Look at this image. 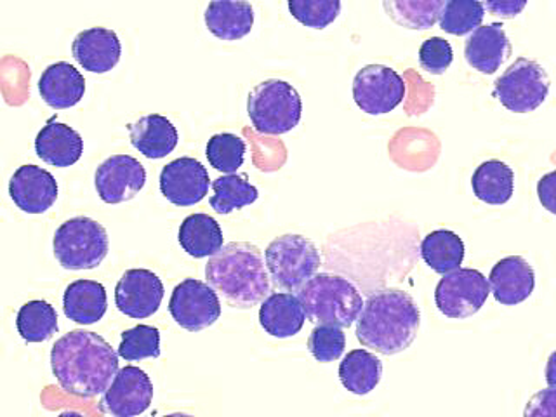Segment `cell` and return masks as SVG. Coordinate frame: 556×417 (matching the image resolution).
<instances>
[{
  "label": "cell",
  "instance_id": "cell-1",
  "mask_svg": "<svg viewBox=\"0 0 556 417\" xmlns=\"http://www.w3.org/2000/svg\"><path fill=\"white\" fill-rule=\"evenodd\" d=\"M51 367L66 393L92 399L104 393L115 378L118 353L96 332L72 330L52 346Z\"/></svg>",
  "mask_w": 556,
  "mask_h": 417
},
{
  "label": "cell",
  "instance_id": "cell-2",
  "mask_svg": "<svg viewBox=\"0 0 556 417\" xmlns=\"http://www.w3.org/2000/svg\"><path fill=\"white\" fill-rule=\"evenodd\" d=\"M421 313L407 292L387 289L370 294L356 317V339L381 355H396L416 339Z\"/></svg>",
  "mask_w": 556,
  "mask_h": 417
},
{
  "label": "cell",
  "instance_id": "cell-3",
  "mask_svg": "<svg viewBox=\"0 0 556 417\" xmlns=\"http://www.w3.org/2000/svg\"><path fill=\"white\" fill-rule=\"evenodd\" d=\"M205 278L233 308H252L271 291L263 254L248 242L226 243L214 252L205 265Z\"/></svg>",
  "mask_w": 556,
  "mask_h": 417
},
{
  "label": "cell",
  "instance_id": "cell-4",
  "mask_svg": "<svg viewBox=\"0 0 556 417\" xmlns=\"http://www.w3.org/2000/svg\"><path fill=\"white\" fill-rule=\"evenodd\" d=\"M298 291V300L309 321L341 329L352 326L364 304L356 287L338 275H313Z\"/></svg>",
  "mask_w": 556,
  "mask_h": 417
},
{
  "label": "cell",
  "instance_id": "cell-5",
  "mask_svg": "<svg viewBox=\"0 0 556 417\" xmlns=\"http://www.w3.org/2000/svg\"><path fill=\"white\" fill-rule=\"evenodd\" d=\"M248 113L261 135H286L301 121L303 103L300 92L286 80H265L249 94Z\"/></svg>",
  "mask_w": 556,
  "mask_h": 417
},
{
  "label": "cell",
  "instance_id": "cell-6",
  "mask_svg": "<svg viewBox=\"0 0 556 417\" xmlns=\"http://www.w3.org/2000/svg\"><path fill=\"white\" fill-rule=\"evenodd\" d=\"M109 233L101 223L78 216L63 223L54 233V256L65 269H94L109 254Z\"/></svg>",
  "mask_w": 556,
  "mask_h": 417
},
{
  "label": "cell",
  "instance_id": "cell-7",
  "mask_svg": "<svg viewBox=\"0 0 556 417\" xmlns=\"http://www.w3.org/2000/svg\"><path fill=\"white\" fill-rule=\"evenodd\" d=\"M266 268L275 286L283 291H298L317 274L321 257L312 240L303 235H282L269 243L265 252Z\"/></svg>",
  "mask_w": 556,
  "mask_h": 417
},
{
  "label": "cell",
  "instance_id": "cell-8",
  "mask_svg": "<svg viewBox=\"0 0 556 417\" xmlns=\"http://www.w3.org/2000/svg\"><path fill=\"white\" fill-rule=\"evenodd\" d=\"M549 75L538 61L518 58L494 83V96L513 113L534 112L546 101Z\"/></svg>",
  "mask_w": 556,
  "mask_h": 417
},
{
  "label": "cell",
  "instance_id": "cell-9",
  "mask_svg": "<svg viewBox=\"0 0 556 417\" xmlns=\"http://www.w3.org/2000/svg\"><path fill=\"white\" fill-rule=\"evenodd\" d=\"M489 294L491 287L478 269L456 268L443 275L434 291V303L445 317L463 320L480 312Z\"/></svg>",
  "mask_w": 556,
  "mask_h": 417
},
{
  "label": "cell",
  "instance_id": "cell-10",
  "mask_svg": "<svg viewBox=\"0 0 556 417\" xmlns=\"http://www.w3.org/2000/svg\"><path fill=\"white\" fill-rule=\"evenodd\" d=\"M405 92L404 78L390 66H364L353 80V100L367 115L393 112L404 101Z\"/></svg>",
  "mask_w": 556,
  "mask_h": 417
},
{
  "label": "cell",
  "instance_id": "cell-11",
  "mask_svg": "<svg viewBox=\"0 0 556 417\" xmlns=\"http://www.w3.org/2000/svg\"><path fill=\"white\" fill-rule=\"evenodd\" d=\"M169 312L179 327L200 332L222 317V303L213 287L197 278H187L174 287Z\"/></svg>",
  "mask_w": 556,
  "mask_h": 417
},
{
  "label": "cell",
  "instance_id": "cell-12",
  "mask_svg": "<svg viewBox=\"0 0 556 417\" xmlns=\"http://www.w3.org/2000/svg\"><path fill=\"white\" fill-rule=\"evenodd\" d=\"M153 400L152 379L139 367L118 369L104 390L100 410L117 417H132L148 410Z\"/></svg>",
  "mask_w": 556,
  "mask_h": 417
},
{
  "label": "cell",
  "instance_id": "cell-13",
  "mask_svg": "<svg viewBox=\"0 0 556 417\" xmlns=\"http://www.w3.org/2000/svg\"><path fill=\"white\" fill-rule=\"evenodd\" d=\"M147 182L143 164L130 155H113L96 169L98 195L106 204H122L135 199Z\"/></svg>",
  "mask_w": 556,
  "mask_h": 417
},
{
  "label": "cell",
  "instance_id": "cell-14",
  "mask_svg": "<svg viewBox=\"0 0 556 417\" xmlns=\"http://www.w3.org/2000/svg\"><path fill=\"white\" fill-rule=\"evenodd\" d=\"M164 300V283L150 269H127L115 287L118 312L130 318L152 317Z\"/></svg>",
  "mask_w": 556,
  "mask_h": 417
},
{
  "label": "cell",
  "instance_id": "cell-15",
  "mask_svg": "<svg viewBox=\"0 0 556 417\" xmlns=\"http://www.w3.org/2000/svg\"><path fill=\"white\" fill-rule=\"evenodd\" d=\"M211 179L197 159L181 156L165 165L161 173V191L170 204L190 207L207 195Z\"/></svg>",
  "mask_w": 556,
  "mask_h": 417
},
{
  "label": "cell",
  "instance_id": "cell-16",
  "mask_svg": "<svg viewBox=\"0 0 556 417\" xmlns=\"http://www.w3.org/2000/svg\"><path fill=\"white\" fill-rule=\"evenodd\" d=\"M9 195L23 213L43 214L58 200V182L37 165H23L9 181Z\"/></svg>",
  "mask_w": 556,
  "mask_h": 417
},
{
  "label": "cell",
  "instance_id": "cell-17",
  "mask_svg": "<svg viewBox=\"0 0 556 417\" xmlns=\"http://www.w3.org/2000/svg\"><path fill=\"white\" fill-rule=\"evenodd\" d=\"M72 54L87 72L106 74L121 61V40L110 28H87L75 37Z\"/></svg>",
  "mask_w": 556,
  "mask_h": 417
},
{
  "label": "cell",
  "instance_id": "cell-18",
  "mask_svg": "<svg viewBox=\"0 0 556 417\" xmlns=\"http://www.w3.org/2000/svg\"><path fill=\"white\" fill-rule=\"evenodd\" d=\"M509 56H511V42L501 23L478 26L466 39V61L480 74H495Z\"/></svg>",
  "mask_w": 556,
  "mask_h": 417
},
{
  "label": "cell",
  "instance_id": "cell-19",
  "mask_svg": "<svg viewBox=\"0 0 556 417\" xmlns=\"http://www.w3.org/2000/svg\"><path fill=\"white\" fill-rule=\"evenodd\" d=\"M534 286V269L520 256L504 257L492 268L489 277L495 301L504 306H515L529 300Z\"/></svg>",
  "mask_w": 556,
  "mask_h": 417
},
{
  "label": "cell",
  "instance_id": "cell-20",
  "mask_svg": "<svg viewBox=\"0 0 556 417\" xmlns=\"http://www.w3.org/2000/svg\"><path fill=\"white\" fill-rule=\"evenodd\" d=\"M204 20L214 37L233 42L251 34L254 9L248 0H211L205 9Z\"/></svg>",
  "mask_w": 556,
  "mask_h": 417
},
{
  "label": "cell",
  "instance_id": "cell-21",
  "mask_svg": "<svg viewBox=\"0 0 556 417\" xmlns=\"http://www.w3.org/2000/svg\"><path fill=\"white\" fill-rule=\"evenodd\" d=\"M39 92L51 109H72L86 94V78L74 65L60 61L43 70Z\"/></svg>",
  "mask_w": 556,
  "mask_h": 417
},
{
  "label": "cell",
  "instance_id": "cell-22",
  "mask_svg": "<svg viewBox=\"0 0 556 417\" xmlns=\"http://www.w3.org/2000/svg\"><path fill=\"white\" fill-rule=\"evenodd\" d=\"M35 152L40 161L52 167H70L80 161L84 152V141L77 130L61 124V122L51 121L43 127L35 139Z\"/></svg>",
  "mask_w": 556,
  "mask_h": 417
},
{
  "label": "cell",
  "instance_id": "cell-23",
  "mask_svg": "<svg viewBox=\"0 0 556 417\" xmlns=\"http://www.w3.org/2000/svg\"><path fill=\"white\" fill-rule=\"evenodd\" d=\"M304 315L298 295L277 292L263 300L260 308V324L274 338H292L303 329Z\"/></svg>",
  "mask_w": 556,
  "mask_h": 417
},
{
  "label": "cell",
  "instance_id": "cell-24",
  "mask_svg": "<svg viewBox=\"0 0 556 417\" xmlns=\"http://www.w3.org/2000/svg\"><path fill=\"white\" fill-rule=\"evenodd\" d=\"M130 143L147 159H164L178 147V130L164 115H147L129 126Z\"/></svg>",
  "mask_w": 556,
  "mask_h": 417
},
{
  "label": "cell",
  "instance_id": "cell-25",
  "mask_svg": "<svg viewBox=\"0 0 556 417\" xmlns=\"http://www.w3.org/2000/svg\"><path fill=\"white\" fill-rule=\"evenodd\" d=\"M109 308L106 289L94 280H75L66 287L63 312L80 326H92L104 317Z\"/></svg>",
  "mask_w": 556,
  "mask_h": 417
},
{
  "label": "cell",
  "instance_id": "cell-26",
  "mask_svg": "<svg viewBox=\"0 0 556 417\" xmlns=\"http://www.w3.org/2000/svg\"><path fill=\"white\" fill-rule=\"evenodd\" d=\"M179 243L187 254L197 260L213 256L223 248L219 223L208 214H191L179 226Z\"/></svg>",
  "mask_w": 556,
  "mask_h": 417
},
{
  "label": "cell",
  "instance_id": "cell-27",
  "mask_svg": "<svg viewBox=\"0 0 556 417\" xmlns=\"http://www.w3.org/2000/svg\"><path fill=\"white\" fill-rule=\"evenodd\" d=\"M475 195L485 204L503 205L513 197L515 174L501 161H486L478 165L471 178Z\"/></svg>",
  "mask_w": 556,
  "mask_h": 417
},
{
  "label": "cell",
  "instance_id": "cell-28",
  "mask_svg": "<svg viewBox=\"0 0 556 417\" xmlns=\"http://www.w3.org/2000/svg\"><path fill=\"white\" fill-rule=\"evenodd\" d=\"M382 376L378 356L365 350H353L339 365V379L353 395H367L376 390Z\"/></svg>",
  "mask_w": 556,
  "mask_h": 417
},
{
  "label": "cell",
  "instance_id": "cell-29",
  "mask_svg": "<svg viewBox=\"0 0 556 417\" xmlns=\"http://www.w3.org/2000/svg\"><path fill=\"white\" fill-rule=\"evenodd\" d=\"M421 256L433 271L445 275L463 265L465 243L454 231H431L422 240Z\"/></svg>",
  "mask_w": 556,
  "mask_h": 417
},
{
  "label": "cell",
  "instance_id": "cell-30",
  "mask_svg": "<svg viewBox=\"0 0 556 417\" xmlns=\"http://www.w3.org/2000/svg\"><path fill=\"white\" fill-rule=\"evenodd\" d=\"M447 0H382L388 16L407 30H428L439 23Z\"/></svg>",
  "mask_w": 556,
  "mask_h": 417
},
{
  "label": "cell",
  "instance_id": "cell-31",
  "mask_svg": "<svg viewBox=\"0 0 556 417\" xmlns=\"http://www.w3.org/2000/svg\"><path fill=\"white\" fill-rule=\"evenodd\" d=\"M17 332L26 343H43L58 332V313L48 301H30L16 318Z\"/></svg>",
  "mask_w": 556,
  "mask_h": 417
},
{
  "label": "cell",
  "instance_id": "cell-32",
  "mask_svg": "<svg viewBox=\"0 0 556 417\" xmlns=\"http://www.w3.org/2000/svg\"><path fill=\"white\" fill-rule=\"evenodd\" d=\"M213 190L211 207L217 214H230L235 208L254 204L260 197L257 188L248 181V176H237L235 173L214 179Z\"/></svg>",
  "mask_w": 556,
  "mask_h": 417
},
{
  "label": "cell",
  "instance_id": "cell-33",
  "mask_svg": "<svg viewBox=\"0 0 556 417\" xmlns=\"http://www.w3.org/2000/svg\"><path fill=\"white\" fill-rule=\"evenodd\" d=\"M485 8L480 0H447L443 5L439 23L443 31L451 35H468L482 25Z\"/></svg>",
  "mask_w": 556,
  "mask_h": 417
},
{
  "label": "cell",
  "instance_id": "cell-34",
  "mask_svg": "<svg viewBox=\"0 0 556 417\" xmlns=\"http://www.w3.org/2000/svg\"><path fill=\"white\" fill-rule=\"evenodd\" d=\"M208 164L219 173L233 174L242 167L245 156V143L239 136L223 132L208 139L205 148Z\"/></svg>",
  "mask_w": 556,
  "mask_h": 417
},
{
  "label": "cell",
  "instance_id": "cell-35",
  "mask_svg": "<svg viewBox=\"0 0 556 417\" xmlns=\"http://www.w3.org/2000/svg\"><path fill=\"white\" fill-rule=\"evenodd\" d=\"M118 356L127 362L161 356V332L152 326H136L122 332Z\"/></svg>",
  "mask_w": 556,
  "mask_h": 417
},
{
  "label": "cell",
  "instance_id": "cell-36",
  "mask_svg": "<svg viewBox=\"0 0 556 417\" xmlns=\"http://www.w3.org/2000/svg\"><path fill=\"white\" fill-rule=\"evenodd\" d=\"M292 16L313 30H324L338 20L341 0H289Z\"/></svg>",
  "mask_w": 556,
  "mask_h": 417
},
{
  "label": "cell",
  "instance_id": "cell-37",
  "mask_svg": "<svg viewBox=\"0 0 556 417\" xmlns=\"http://www.w3.org/2000/svg\"><path fill=\"white\" fill-rule=\"evenodd\" d=\"M308 348L315 361L321 364L338 361L346 348V338L341 327L320 324L312 330L308 339Z\"/></svg>",
  "mask_w": 556,
  "mask_h": 417
},
{
  "label": "cell",
  "instance_id": "cell-38",
  "mask_svg": "<svg viewBox=\"0 0 556 417\" xmlns=\"http://www.w3.org/2000/svg\"><path fill=\"white\" fill-rule=\"evenodd\" d=\"M454 60L451 43L442 37H431L419 49L421 68L431 75H443Z\"/></svg>",
  "mask_w": 556,
  "mask_h": 417
},
{
  "label": "cell",
  "instance_id": "cell-39",
  "mask_svg": "<svg viewBox=\"0 0 556 417\" xmlns=\"http://www.w3.org/2000/svg\"><path fill=\"white\" fill-rule=\"evenodd\" d=\"M527 2L529 0H483V8L494 16L511 20L526 9Z\"/></svg>",
  "mask_w": 556,
  "mask_h": 417
}]
</instances>
